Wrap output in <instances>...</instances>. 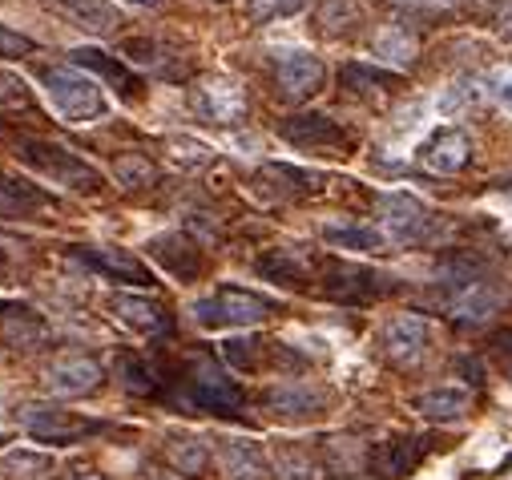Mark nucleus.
I'll use <instances>...</instances> for the list:
<instances>
[{
  "label": "nucleus",
  "mask_w": 512,
  "mask_h": 480,
  "mask_svg": "<svg viewBox=\"0 0 512 480\" xmlns=\"http://www.w3.org/2000/svg\"><path fill=\"white\" fill-rule=\"evenodd\" d=\"M49 206V194L21 182V178H9L0 174V218H29L33 210Z\"/></svg>",
  "instance_id": "412c9836"
},
{
  "label": "nucleus",
  "mask_w": 512,
  "mask_h": 480,
  "mask_svg": "<svg viewBox=\"0 0 512 480\" xmlns=\"http://www.w3.org/2000/svg\"><path fill=\"white\" fill-rule=\"evenodd\" d=\"M279 134L299 146V150H343L347 134L339 122H331V117L323 113H299V117H287V122L279 126Z\"/></svg>",
  "instance_id": "f8f14e48"
},
{
  "label": "nucleus",
  "mask_w": 512,
  "mask_h": 480,
  "mask_svg": "<svg viewBox=\"0 0 512 480\" xmlns=\"http://www.w3.org/2000/svg\"><path fill=\"white\" fill-rule=\"evenodd\" d=\"M206 460H210V452H206V444H202V440H194V436L170 440V464H174L182 476H202Z\"/></svg>",
  "instance_id": "7c9ffc66"
},
{
  "label": "nucleus",
  "mask_w": 512,
  "mask_h": 480,
  "mask_svg": "<svg viewBox=\"0 0 512 480\" xmlns=\"http://www.w3.org/2000/svg\"><path fill=\"white\" fill-rule=\"evenodd\" d=\"M323 243L339 251H359V255H379L388 251L392 238L375 226H323Z\"/></svg>",
  "instance_id": "aec40b11"
},
{
  "label": "nucleus",
  "mask_w": 512,
  "mask_h": 480,
  "mask_svg": "<svg viewBox=\"0 0 512 480\" xmlns=\"http://www.w3.org/2000/svg\"><path fill=\"white\" fill-rule=\"evenodd\" d=\"M327 69L315 53H279L275 57V85L287 101H307L323 89Z\"/></svg>",
  "instance_id": "6e6552de"
},
{
  "label": "nucleus",
  "mask_w": 512,
  "mask_h": 480,
  "mask_svg": "<svg viewBox=\"0 0 512 480\" xmlns=\"http://www.w3.org/2000/svg\"><path fill=\"white\" fill-rule=\"evenodd\" d=\"M61 480H101L97 472H89V468H73V472H65Z\"/></svg>",
  "instance_id": "e433bc0d"
},
{
  "label": "nucleus",
  "mask_w": 512,
  "mask_h": 480,
  "mask_svg": "<svg viewBox=\"0 0 512 480\" xmlns=\"http://www.w3.org/2000/svg\"><path fill=\"white\" fill-rule=\"evenodd\" d=\"M359 25H363L359 0H323V5L315 9V29L331 41H343V37L359 33Z\"/></svg>",
  "instance_id": "6ab92c4d"
},
{
  "label": "nucleus",
  "mask_w": 512,
  "mask_h": 480,
  "mask_svg": "<svg viewBox=\"0 0 512 480\" xmlns=\"http://www.w3.org/2000/svg\"><path fill=\"white\" fill-rule=\"evenodd\" d=\"M275 303L254 295V291H242V287H218L210 299H198L194 303V319L202 327H254L271 319Z\"/></svg>",
  "instance_id": "7ed1b4c3"
},
{
  "label": "nucleus",
  "mask_w": 512,
  "mask_h": 480,
  "mask_svg": "<svg viewBox=\"0 0 512 480\" xmlns=\"http://www.w3.org/2000/svg\"><path fill=\"white\" fill-rule=\"evenodd\" d=\"M166 150H170V158H174L178 166H186V170H202V166L214 162V150H210L206 142H198V138H170Z\"/></svg>",
  "instance_id": "473e14b6"
},
{
  "label": "nucleus",
  "mask_w": 512,
  "mask_h": 480,
  "mask_svg": "<svg viewBox=\"0 0 512 480\" xmlns=\"http://www.w3.org/2000/svg\"><path fill=\"white\" fill-rule=\"evenodd\" d=\"M113 174H117V182L125 190H142V186H150L158 178V170H154V162L146 154H121L113 162Z\"/></svg>",
  "instance_id": "c756f323"
},
{
  "label": "nucleus",
  "mask_w": 512,
  "mask_h": 480,
  "mask_svg": "<svg viewBox=\"0 0 512 480\" xmlns=\"http://www.w3.org/2000/svg\"><path fill=\"white\" fill-rule=\"evenodd\" d=\"M375 210H379V222H383V234L392 238V243H416L424 238L432 214L420 198L404 194V190H392V194H379L375 198Z\"/></svg>",
  "instance_id": "423d86ee"
},
{
  "label": "nucleus",
  "mask_w": 512,
  "mask_h": 480,
  "mask_svg": "<svg viewBox=\"0 0 512 480\" xmlns=\"http://www.w3.org/2000/svg\"><path fill=\"white\" fill-rule=\"evenodd\" d=\"M279 480H311V464L303 460V456H283L279 460Z\"/></svg>",
  "instance_id": "c9c22d12"
},
{
  "label": "nucleus",
  "mask_w": 512,
  "mask_h": 480,
  "mask_svg": "<svg viewBox=\"0 0 512 480\" xmlns=\"http://www.w3.org/2000/svg\"><path fill=\"white\" fill-rule=\"evenodd\" d=\"M53 5H57V13L69 17L77 29L97 33V37H109V33H117V29L125 25V17L109 5V0H53Z\"/></svg>",
  "instance_id": "2eb2a0df"
},
{
  "label": "nucleus",
  "mask_w": 512,
  "mask_h": 480,
  "mask_svg": "<svg viewBox=\"0 0 512 480\" xmlns=\"http://www.w3.org/2000/svg\"><path fill=\"white\" fill-rule=\"evenodd\" d=\"M21 424H25L37 440H45V444H73V440H81V436L101 432L97 420H81V416H73V412L49 408V404H25V408H21Z\"/></svg>",
  "instance_id": "0eeeda50"
},
{
  "label": "nucleus",
  "mask_w": 512,
  "mask_h": 480,
  "mask_svg": "<svg viewBox=\"0 0 512 480\" xmlns=\"http://www.w3.org/2000/svg\"><path fill=\"white\" fill-rule=\"evenodd\" d=\"M259 275H267V279H275V283H283V287H299V283H307L311 263H307V255H299V251H267V255L259 259Z\"/></svg>",
  "instance_id": "b1692460"
},
{
  "label": "nucleus",
  "mask_w": 512,
  "mask_h": 480,
  "mask_svg": "<svg viewBox=\"0 0 512 480\" xmlns=\"http://www.w3.org/2000/svg\"><path fill=\"white\" fill-rule=\"evenodd\" d=\"M77 259H81L85 267H93L97 275L113 279V283H138V287H150V283H154L150 267H146L138 255H130V251H97V247H81Z\"/></svg>",
  "instance_id": "ddd939ff"
},
{
  "label": "nucleus",
  "mask_w": 512,
  "mask_h": 480,
  "mask_svg": "<svg viewBox=\"0 0 512 480\" xmlns=\"http://www.w3.org/2000/svg\"><path fill=\"white\" fill-rule=\"evenodd\" d=\"M41 85H45V97L53 101V109L65 117V122H93V117L105 113L101 85L77 65H45Z\"/></svg>",
  "instance_id": "f257e3e1"
},
{
  "label": "nucleus",
  "mask_w": 512,
  "mask_h": 480,
  "mask_svg": "<svg viewBox=\"0 0 512 480\" xmlns=\"http://www.w3.org/2000/svg\"><path fill=\"white\" fill-rule=\"evenodd\" d=\"M500 25H504V33H508V37H512V5H508V13H504V17H500Z\"/></svg>",
  "instance_id": "4c0bfd02"
},
{
  "label": "nucleus",
  "mask_w": 512,
  "mask_h": 480,
  "mask_svg": "<svg viewBox=\"0 0 512 480\" xmlns=\"http://www.w3.org/2000/svg\"><path fill=\"white\" fill-rule=\"evenodd\" d=\"M190 109L210 126H238L246 117V89L234 77H202L190 89Z\"/></svg>",
  "instance_id": "20e7f679"
},
{
  "label": "nucleus",
  "mask_w": 512,
  "mask_h": 480,
  "mask_svg": "<svg viewBox=\"0 0 512 480\" xmlns=\"http://www.w3.org/2000/svg\"><path fill=\"white\" fill-rule=\"evenodd\" d=\"M17 158H25L33 170H41L45 178H53L57 186H69V190H81V194H97L105 186L101 170L89 166L85 158L69 154L65 146L49 142V138H17Z\"/></svg>",
  "instance_id": "f03ea898"
},
{
  "label": "nucleus",
  "mask_w": 512,
  "mask_h": 480,
  "mask_svg": "<svg viewBox=\"0 0 512 480\" xmlns=\"http://www.w3.org/2000/svg\"><path fill=\"white\" fill-rule=\"evenodd\" d=\"M69 61L77 65V69H93V73H101L109 85H117L121 89V97H130V101H138V93H142V81L125 69L121 61H113L109 53H101V49H69Z\"/></svg>",
  "instance_id": "f3484780"
},
{
  "label": "nucleus",
  "mask_w": 512,
  "mask_h": 480,
  "mask_svg": "<svg viewBox=\"0 0 512 480\" xmlns=\"http://www.w3.org/2000/svg\"><path fill=\"white\" fill-rule=\"evenodd\" d=\"M130 5H158V0H130Z\"/></svg>",
  "instance_id": "ea45409f"
},
{
  "label": "nucleus",
  "mask_w": 512,
  "mask_h": 480,
  "mask_svg": "<svg viewBox=\"0 0 512 480\" xmlns=\"http://www.w3.org/2000/svg\"><path fill=\"white\" fill-rule=\"evenodd\" d=\"M480 81H484V97H492L500 109H508V113H512V61H508V65H496V69H488Z\"/></svg>",
  "instance_id": "72a5a7b5"
},
{
  "label": "nucleus",
  "mask_w": 512,
  "mask_h": 480,
  "mask_svg": "<svg viewBox=\"0 0 512 480\" xmlns=\"http://www.w3.org/2000/svg\"><path fill=\"white\" fill-rule=\"evenodd\" d=\"M500 307V291L492 283H460V295L452 303V319H484Z\"/></svg>",
  "instance_id": "393cba45"
},
{
  "label": "nucleus",
  "mask_w": 512,
  "mask_h": 480,
  "mask_svg": "<svg viewBox=\"0 0 512 480\" xmlns=\"http://www.w3.org/2000/svg\"><path fill=\"white\" fill-rule=\"evenodd\" d=\"M327 404V392L323 388H311L303 380H291V384H279L267 392V408L275 416H287V420H303V416H315L323 412Z\"/></svg>",
  "instance_id": "dca6fc26"
},
{
  "label": "nucleus",
  "mask_w": 512,
  "mask_h": 480,
  "mask_svg": "<svg viewBox=\"0 0 512 480\" xmlns=\"http://www.w3.org/2000/svg\"><path fill=\"white\" fill-rule=\"evenodd\" d=\"M109 311L121 319V323H130L134 331H142V335H162V331H170V311L158 303V299H150V295H125V291H117L113 299H109Z\"/></svg>",
  "instance_id": "4468645a"
},
{
  "label": "nucleus",
  "mask_w": 512,
  "mask_h": 480,
  "mask_svg": "<svg viewBox=\"0 0 512 480\" xmlns=\"http://www.w3.org/2000/svg\"><path fill=\"white\" fill-rule=\"evenodd\" d=\"M150 251H154L178 279H194V275H198V251H194L190 238H182V234H162V238H154Z\"/></svg>",
  "instance_id": "5701e85b"
},
{
  "label": "nucleus",
  "mask_w": 512,
  "mask_h": 480,
  "mask_svg": "<svg viewBox=\"0 0 512 480\" xmlns=\"http://www.w3.org/2000/svg\"><path fill=\"white\" fill-rule=\"evenodd\" d=\"M37 53V41L25 37V33H13L9 25H0V57L5 61H21V57H33Z\"/></svg>",
  "instance_id": "f704fd0d"
},
{
  "label": "nucleus",
  "mask_w": 512,
  "mask_h": 480,
  "mask_svg": "<svg viewBox=\"0 0 512 480\" xmlns=\"http://www.w3.org/2000/svg\"><path fill=\"white\" fill-rule=\"evenodd\" d=\"M412 464H416V448H408V440H400V444H379V448L371 452V468H375L379 476H388V480H400Z\"/></svg>",
  "instance_id": "bb28decb"
},
{
  "label": "nucleus",
  "mask_w": 512,
  "mask_h": 480,
  "mask_svg": "<svg viewBox=\"0 0 512 480\" xmlns=\"http://www.w3.org/2000/svg\"><path fill=\"white\" fill-rule=\"evenodd\" d=\"M307 9V0H246V17L254 25H271L279 17H295Z\"/></svg>",
  "instance_id": "2f4dec72"
},
{
  "label": "nucleus",
  "mask_w": 512,
  "mask_h": 480,
  "mask_svg": "<svg viewBox=\"0 0 512 480\" xmlns=\"http://www.w3.org/2000/svg\"><path fill=\"white\" fill-rule=\"evenodd\" d=\"M45 388L49 396L57 400H77V396H89L101 388V364L89 355H69V359H57V364L45 372Z\"/></svg>",
  "instance_id": "1a4fd4ad"
},
{
  "label": "nucleus",
  "mask_w": 512,
  "mask_h": 480,
  "mask_svg": "<svg viewBox=\"0 0 512 480\" xmlns=\"http://www.w3.org/2000/svg\"><path fill=\"white\" fill-rule=\"evenodd\" d=\"M484 97V81H472V77H456L444 93H440V113L444 117H460L468 113L476 101Z\"/></svg>",
  "instance_id": "cd10ccee"
},
{
  "label": "nucleus",
  "mask_w": 512,
  "mask_h": 480,
  "mask_svg": "<svg viewBox=\"0 0 512 480\" xmlns=\"http://www.w3.org/2000/svg\"><path fill=\"white\" fill-rule=\"evenodd\" d=\"M468 158H472V142L460 126H440L420 146V166L432 174H460L468 166Z\"/></svg>",
  "instance_id": "9d476101"
},
{
  "label": "nucleus",
  "mask_w": 512,
  "mask_h": 480,
  "mask_svg": "<svg viewBox=\"0 0 512 480\" xmlns=\"http://www.w3.org/2000/svg\"><path fill=\"white\" fill-rule=\"evenodd\" d=\"M9 271V263H5V251H0V275H5Z\"/></svg>",
  "instance_id": "58836bf2"
},
{
  "label": "nucleus",
  "mask_w": 512,
  "mask_h": 480,
  "mask_svg": "<svg viewBox=\"0 0 512 480\" xmlns=\"http://www.w3.org/2000/svg\"><path fill=\"white\" fill-rule=\"evenodd\" d=\"M186 396H190L194 408H202V412H218V416H230V412L242 408V392H238V384L214 364V359H206V355L190 364Z\"/></svg>",
  "instance_id": "39448f33"
},
{
  "label": "nucleus",
  "mask_w": 512,
  "mask_h": 480,
  "mask_svg": "<svg viewBox=\"0 0 512 480\" xmlns=\"http://www.w3.org/2000/svg\"><path fill=\"white\" fill-rule=\"evenodd\" d=\"M468 388H432L424 396H416V412L424 420H436V424H452L468 412Z\"/></svg>",
  "instance_id": "4be33fe9"
},
{
  "label": "nucleus",
  "mask_w": 512,
  "mask_h": 480,
  "mask_svg": "<svg viewBox=\"0 0 512 480\" xmlns=\"http://www.w3.org/2000/svg\"><path fill=\"white\" fill-rule=\"evenodd\" d=\"M371 53H375L379 61H388V65H396V69H408V65L416 61V37H412L408 29L392 25V29H383V33L375 37Z\"/></svg>",
  "instance_id": "a878e982"
},
{
  "label": "nucleus",
  "mask_w": 512,
  "mask_h": 480,
  "mask_svg": "<svg viewBox=\"0 0 512 480\" xmlns=\"http://www.w3.org/2000/svg\"><path fill=\"white\" fill-rule=\"evenodd\" d=\"M117 380L125 384V392H134V396L154 392V372H150L146 359L134 355V351H121L117 355Z\"/></svg>",
  "instance_id": "c85d7f7f"
},
{
  "label": "nucleus",
  "mask_w": 512,
  "mask_h": 480,
  "mask_svg": "<svg viewBox=\"0 0 512 480\" xmlns=\"http://www.w3.org/2000/svg\"><path fill=\"white\" fill-rule=\"evenodd\" d=\"M230 480H271V464L254 440H218Z\"/></svg>",
  "instance_id": "a211bd4d"
},
{
  "label": "nucleus",
  "mask_w": 512,
  "mask_h": 480,
  "mask_svg": "<svg viewBox=\"0 0 512 480\" xmlns=\"http://www.w3.org/2000/svg\"><path fill=\"white\" fill-rule=\"evenodd\" d=\"M383 351H388V359L400 368L420 364L424 351H428V323L420 315H396L388 327H383Z\"/></svg>",
  "instance_id": "9b49d317"
}]
</instances>
